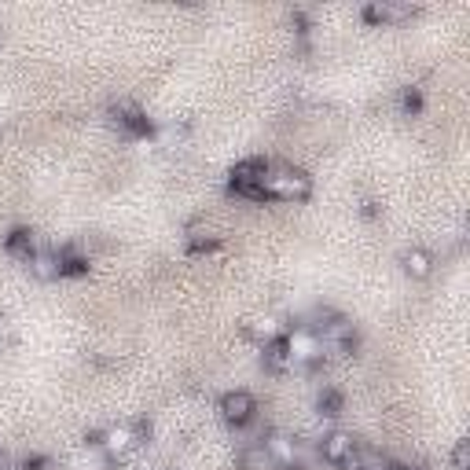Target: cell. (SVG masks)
<instances>
[{"mask_svg": "<svg viewBox=\"0 0 470 470\" xmlns=\"http://www.w3.org/2000/svg\"><path fill=\"white\" fill-rule=\"evenodd\" d=\"M401 103H404V110H415V107H419V92H415V89H412V92H404V96H401Z\"/></svg>", "mask_w": 470, "mask_h": 470, "instance_id": "20", "label": "cell"}, {"mask_svg": "<svg viewBox=\"0 0 470 470\" xmlns=\"http://www.w3.org/2000/svg\"><path fill=\"white\" fill-rule=\"evenodd\" d=\"M154 140H159L162 147H177V143H184V125L170 121V125H162V129H154Z\"/></svg>", "mask_w": 470, "mask_h": 470, "instance_id": "16", "label": "cell"}, {"mask_svg": "<svg viewBox=\"0 0 470 470\" xmlns=\"http://www.w3.org/2000/svg\"><path fill=\"white\" fill-rule=\"evenodd\" d=\"M34 250H37V243H34V232L19 228V232H12V235H8V254H16L19 261H26Z\"/></svg>", "mask_w": 470, "mask_h": 470, "instance_id": "15", "label": "cell"}, {"mask_svg": "<svg viewBox=\"0 0 470 470\" xmlns=\"http://www.w3.org/2000/svg\"><path fill=\"white\" fill-rule=\"evenodd\" d=\"M317 339H320L324 357H346L357 346V328L350 320H342V317H331L328 324L317 328Z\"/></svg>", "mask_w": 470, "mask_h": 470, "instance_id": "4", "label": "cell"}, {"mask_svg": "<svg viewBox=\"0 0 470 470\" xmlns=\"http://www.w3.org/2000/svg\"><path fill=\"white\" fill-rule=\"evenodd\" d=\"M279 342H283V350L290 353V360H294L298 371L308 368V364H317V360L324 357L320 339H317V331H312V328H294V331H287Z\"/></svg>", "mask_w": 470, "mask_h": 470, "instance_id": "5", "label": "cell"}, {"mask_svg": "<svg viewBox=\"0 0 470 470\" xmlns=\"http://www.w3.org/2000/svg\"><path fill=\"white\" fill-rule=\"evenodd\" d=\"M261 360H265V368H268L272 375H294V371H298L294 360H290V353L283 350V342H268L265 353H261Z\"/></svg>", "mask_w": 470, "mask_h": 470, "instance_id": "12", "label": "cell"}, {"mask_svg": "<svg viewBox=\"0 0 470 470\" xmlns=\"http://www.w3.org/2000/svg\"><path fill=\"white\" fill-rule=\"evenodd\" d=\"M114 125L125 129V132H132V136H147L151 132V121L136 107H114Z\"/></svg>", "mask_w": 470, "mask_h": 470, "instance_id": "13", "label": "cell"}, {"mask_svg": "<svg viewBox=\"0 0 470 470\" xmlns=\"http://www.w3.org/2000/svg\"><path fill=\"white\" fill-rule=\"evenodd\" d=\"M221 415H225V423H232L235 430H243V426H250V423H254V415H257V401H254L246 390H232V393H225V397H221Z\"/></svg>", "mask_w": 470, "mask_h": 470, "instance_id": "6", "label": "cell"}, {"mask_svg": "<svg viewBox=\"0 0 470 470\" xmlns=\"http://www.w3.org/2000/svg\"><path fill=\"white\" fill-rule=\"evenodd\" d=\"M452 470H470V444L466 441H455V448H452Z\"/></svg>", "mask_w": 470, "mask_h": 470, "instance_id": "19", "label": "cell"}, {"mask_svg": "<svg viewBox=\"0 0 470 470\" xmlns=\"http://www.w3.org/2000/svg\"><path fill=\"white\" fill-rule=\"evenodd\" d=\"M364 16L371 23H382V26H401L415 16V5H408V0H375V5L364 8Z\"/></svg>", "mask_w": 470, "mask_h": 470, "instance_id": "7", "label": "cell"}, {"mask_svg": "<svg viewBox=\"0 0 470 470\" xmlns=\"http://www.w3.org/2000/svg\"><path fill=\"white\" fill-rule=\"evenodd\" d=\"M0 41H5V34H0Z\"/></svg>", "mask_w": 470, "mask_h": 470, "instance_id": "22", "label": "cell"}, {"mask_svg": "<svg viewBox=\"0 0 470 470\" xmlns=\"http://www.w3.org/2000/svg\"><path fill=\"white\" fill-rule=\"evenodd\" d=\"M5 339H8V320L0 317V342H5Z\"/></svg>", "mask_w": 470, "mask_h": 470, "instance_id": "21", "label": "cell"}, {"mask_svg": "<svg viewBox=\"0 0 470 470\" xmlns=\"http://www.w3.org/2000/svg\"><path fill=\"white\" fill-rule=\"evenodd\" d=\"M23 265H26L30 276L41 279V283H52V279L63 276V254H59V250H41V246H37Z\"/></svg>", "mask_w": 470, "mask_h": 470, "instance_id": "10", "label": "cell"}, {"mask_svg": "<svg viewBox=\"0 0 470 470\" xmlns=\"http://www.w3.org/2000/svg\"><path fill=\"white\" fill-rule=\"evenodd\" d=\"M312 195V181L305 170L294 166H265L261 173V199H279V203H305Z\"/></svg>", "mask_w": 470, "mask_h": 470, "instance_id": "1", "label": "cell"}, {"mask_svg": "<svg viewBox=\"0 0 470 470\" xmlns=\"http://www.w3.org/2000/svg\"><path fill=\"white\" fill-rule=\"evenodd\" d=\"M401 268H404V276H412V279H430V276H433V257H430L426 250L412 246V250L401 254Z\"/></svg>", "mask_w": 470, "mask_h": 470, "instance_id": "11", "label": "cell"}, {"mask_svg": "<svg viewBox=\"0 0 470 470\" xmlns=\"http://www.w3.org/2000/svg\"><path fill=\"white\" fill-rule=\"evenodd\" d=\"M342 408V393L339 390H324L320 393V415H339Z\"/></svg>", "mask_w": 470, "mask_h": 470, "instance_id": "18", "label": "cell"}, {"mask_svg": "<svg viewBox=\"0 0 470 470\" xmlns=\"http://www.w3.org/2000/svg\"><path fill=\"white\" fill-rule=\"evenodd\" d=\"M261 452H265V459H268L272 466L294 470V466L301 463V455H305V441H298V437H290V433H283V430H272V433L261 437Z\"/></svg>", "mask_w": 470, "mask_h": 470, "instance_id": "3", "label": "cell"}, {"mask_svg": "<svg viewBox=\"0 0 470 470\" xmlns=\"http://www.w3.org/2000/svg\"><path fill=\"white\" fill-rule=\"evenodd\" d=\"M261 173H265V162H257V159L239 162L232 170V192L243 199H261Z\"/></svg>", "mask_w": 470, "mask_h": 470, "instance_id": "9", "label": "cell"}, {"mask_svg": "<svg viewBox=\"0 0 470 470\" xmlns=\"http://www.w3.org/2000/svg\"><path fill=\"white\" fill-rule=\"evenodd\" d=\"M143 441H147V430H143L140 423H118V426H107V430L99 433V448H103V455L114 459V463H121V459H129L132 452H140Z\"/></svg>", "mask_w": 470, "mask_h": 470, "instance_id": "2", "label": "cell"}, {"mask_svg": "<svg viewBox=\"0 0 470 470\" xmlns=\"http://www.w3.org/2000/svg\"><path fill=\"white\" fill-rule=\"evenodd\" d=\"M250 335L268 346V342H279V339L287 335V328L279 324V317H257V320L250 324Z\"/></svg>", "mask_w": 470, "mask_h": 470, "instance_id": "14", "label": "cell"}, {"mask_svg": "<svg viewBox=\"0 0 470 470\" xmlns=\"http://www.w3.org/2000/svg\"><path fill=\"white\" fill-rule=\"evenodd\" d=\"M188 246H192V250L214 246V235H210V228H199V225H192V228H188Z\"/></svg>", "mask_w": 470, "mask_h": 470, "instance_id": "17", "label": "cell"}, {"mask_svg": "<svg viewBox=\"0 0 470 470\" xmlns=\"http://www.w3.org/2000/svg\"><path fill=\"white\" fill-rule=\"evenodd\" d=\"M357 444H360V441H357L350 430H328V433L320 437V455H324V463L342 466V463L353 455Z\"/></svg>", "mask_w": 470, "mask_h": 470, "instance_id": "8", "label": "cell"}]
</instances>
